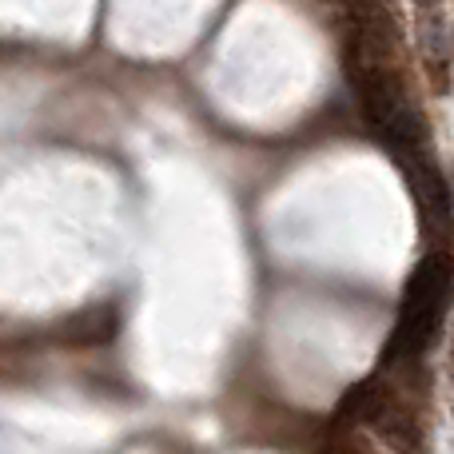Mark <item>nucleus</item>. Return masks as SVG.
I'll return each mask as SVG.
<instances>
[{"label":"nucleus","mask_w":454,"mask_h":454,"mask_svg":"<svg viewBox=\"0 0 454 454\" xmlns=\"http://www.w3.org/2000/svg\"><path fill=\"white\" fill-rule=\"evenodd\" d=\"M454 295V259L450 251H431L423 263L411 271L407 291H403V311L387 343V363H419L431 351L439 323L447 315Z\"/></svg>","instance_id":"f257e3e1"},{"label":"nucleus","mask_w":454,"mask_h":454,"mask_svg":"<svg viewBox=\"0 0 454 454\" xmlns=\"http://www.w3.org/2000/svg\"><path fill=\"white\" fill-rule=\"evenodd\" d=\"M347 72H351V84L363 104L367 124L375 128L399 156H407V152H427L423 112L411 100L399 68H395V64H375V60H355L351 56Z\"/></svg>","instance_id":"f03ea898"},{"label":"nucleus","mask_w":454,"mask_h":454,"mask_svg":"<svg viewBox=\"0 0 454 454\" xmlns=\"http://www.w3.org/2000/svg\"><path fill=\"white\" fill-rule=\"evenodd\" d=\"M343 415L371 427L395 454H423V419L403 395L391 391L383 375H371L343 399Z\"/></svg>","instance_id":"7ed1b4c3"},{"label":"nucleus","mask_w":454,"mask_h":454,"mask_svg":"<svg viewBox=\"0 0 454 454\" xmlns=\"http://www.w3.org/2000/svg\"><path fill=\"white\" fill-rule=\"evenodd\" d=\"M403 172H407V184L419 200V212H423V227L427 231H450V192L447 180L439 176V168L431 164L427 152H407L403 156Z\"/></svg>","instance_id":"20e7f679"},{"label":"nucleus","mask_w":454,"mask_h":454,"mask_svg":"<svg viewBox=\"0 0 454 454\" xmlns=\"http://www.w3.org/2000/svg\"><path fill=\"white\" fill-rule=\"evenodd\" d=\"M419 12H431V8H442V0H411Z\"/></svg>","instance_id":"39448f33"},{"label":"nucleus","mask_w":454,"mask_h":454,"mask_svg":"<svg viewBox=\"0 0 454 454\" xmlns=\"http://www.w3.org/2000/svg\"><path fill=\"white\" fill-rule=\"evenodd\" d=\"M331 454H359V450H355L351 442H335V450H331Z\"/></svg>","instance_id":"423d86ee"},{"label":"nucleus","mask_w":454,"mask_h":454,"mask_svg":"<svg viewBox=\"0 0 454 454\" xmlns=\"http://www.w3.org/2000/svg\"><path fill=\"white\" fill-rule=\"evenodd\" d=\"M450 367H454V343H450Z\"/></svg>","instance_id":"0eeeda50"}]
</instances>
